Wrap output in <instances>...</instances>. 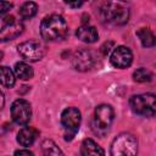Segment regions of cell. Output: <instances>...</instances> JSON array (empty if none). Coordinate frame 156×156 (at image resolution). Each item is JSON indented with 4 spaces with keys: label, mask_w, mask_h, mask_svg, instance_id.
<instances>
[{
    "label": "cell",
    "mask_w": 156,
    "mask_h": 156,
    "mask_svg": "<svg viewBox=\"0 0 156 156\" xmlns=\"http://www.w3.org/2000/svg\"><path fill=\"white\" fill-rule=\"evenodd\" d=\"M129 106L132 111L139 116H154L156 115V95L151 93L133 95L129 100Z\"/></svg>",
    "instance_id": "5b68a950"
},
{
    "label": "cell",
    "mask_w": 156,
    "mask_h": 156,
    "mask_svg": "<svg viewBox=\"0 0 156 156\" xmlns=\"http://www.w3.org/2000/svg\"><path fill=\"white\" fill-rule=\"evenodd\" d=\"M11 7H12V4H10V2H5V1H1V2H0V13H1V15H4V13H5V12H7Z\"/></svg>",
    "instance_id": "44dd1931"
},
{
    "label": "cell",
    "mask_w": 156,
    "mask_h": 156,
    "mask_svg": "<svg viewBox=\"0 0 156 156\" xmlns=\"http://www.w3.org/2000/svg\"><path fill=\"white\" fill-rule=\"evenodd\" d=\"M76 35L79 40H82L84 43H95L99 39V33H98L96 28L93 26H89V24H82L77 29Z\"/></svg>",
    "instance_id": "4fadbf2b"
},
{
    "label": "cell",
    "mask_w": 156,
    "mask_h": 156,
    "mask_svg": "<svg viewBox=\"0 0 156 156\" xmlns=\"http://www.w3.org/2000/svg\"><path fill=\"white\" fill-rule=\"evenodd\" d=\"M37 11H38V5L33 1H27L21 6L20 16L23 20H29V18H32L37 15Z\"/></svg>",
    "instance_id": "d6986e66"
},
{
    "label": "cell",
    "mask_w": 156,
    "mask_h": 156,
    "mask_svg": "<svg viewBox=\"0 0 156 156\" xmlns=\"http://www.w3.org/2000/svg\"><path fill=\"white\" fill-rule=\"evenodd\" d=\"M13 72H15L16 77H18L20 79H23V80L30 79L33 77V74H34L33 68L28 63H26V62H17L15 65Z\"/></svg>",
    "instance_id": "2e32d148"
},
{
    "label": "cell",
    "mask_w": 156,
    "mask_h": 156,
    "mask_svg": "<svg viewBox=\"0 0 156 156\" xmlns=\"http://www.w3.org/2000/svg\"><path fill=\"white\" fill-rule=\"evenodd\" d=\"M72 65L77 71H88L94 65V55L89 50H79L73 55Z\"/></svg>",
    "instance_id": "8fae6325"
},
{
    "label": "cell",
    "mask_w": 156,
    "mask_h": 156,
    "mask_svg": "<svg viewBox=\"0 0 156 156\" xmlns=\"http://www.w3.org/2000/svg\"><path fill=\"white\" fill-rule=\"evenodd\" d=\"M38 136V130L33 127H23L17 134V141L22 146H30Z\"/></svg>",
    "instance_id": "5bb4252c"
},
{
    "label": "cell",
    "mask_w": 156,
    "mask_h": 156,
    "mask_svg": "<svg viewBox=\"0 0 156 156\" xmlns=\"http://www.w3.org/2000/svg\"><path fill=\"white\" fill-rule=\"evenodd\" d=\"M133 79L138 83H146L152 79V73L146 68H138L133 73Z\"/></svg>",
    "instance_id": "ffe728a7"
},
{
    "label": "cell",
    "mask_w": 156,
    "mask_h": 156,
    "mask_svg": "<svg viewBox=\"0 0 156 156\" xmlns=\"http://www.w3.org/2000/svg\"><path fill=\"white\" fill-rule=\"evenodd\" d=\"M18 54L29 62H35L45 55V46L38 40H27L18 45Z\"/></svg>",
    "instance_id": "52a82bcc"
},
{
    "label": "cell",
    "mask_w": 156,
    "mask_h": 156,
    "mask_svg": "<svg viewBox=\"0 0 156 156\" xmlns=\"http://www.w3.org/2000/svg\"><path fill=\"white\" fill-rule=\"evenodd\" d=\"M136 35L144 48H151L156 45V37L149 28H140L136 32Z\"/></svg>",
    "instance_id": "9a60e30c"
},
{
    "label": "cell",
    "mask_w": 156,
    "mask_h": 156,
    "mask_svg": "<svg viewBox=\"0 0 156 156\" xmlns=\"http://www.w3.org/2000/svg\"><path fill=\"white\" fill-rule=\"evenodd\" d=\"M115 112L113 108L107 104H101L96 106L94 111V117L91 121V129L96 135L105 136L113 122Z\"/></svg>",
    "instance_id": "7a4b0ae2"
},
{
    "label": "cell",
    "mask_w": 156,
    "mask_h": 156,
    "mask_svg": "<svg viewBox=\"0 0 156 156\" xmlns=\"http://www.w3.org/2000/svg\"><path fill=\"white\" fill-rule=\"evenodd\" d=\"M15 156H34L33 152H30L29 150H26V149H22V150H17L15 152Z\"/></svg>",
    "instance_id": "7402d4cb"
},
{
    "label": "cell",
    "mask_w": 156,
    "mask_h": 156,
    "mask_svg": "<svg viewBox=\"0 0 156 156\" xmlns=\"http://www.w3.org/2000/svg\"><path fill=\"white\" fill-rule=\"evenodd\" d=\"M15 72H12L9 67L6 66H2L0 68V80H1V84L2 87H6V88H12L15 85V82H16V78H15Z\"/></svg>",
    "instance_id": "ac0fdd59"
},
{
    "label": "cell",
    "mask_w": 156,
    "mask_h": 156,
    "mask_svg": "<svg viewBox=\"0 0 156 156\" xmlns=\"http://www.w3.org/2000/svg\"><path fill=\"white\" fill-rule=\"evenodd\" d=\"M68 27L65 18L60 15L46 16L40 23V34L48 41H57L66 38Z\"/></svg>",
    "instance_id": "6da1fadb"
},
{
    "label": "cell",
    "mask_w": 156,
    "mask_h": 156,
    "mask_svg": "<svg viewBox=\"0 0 156 156\" xmlns=\"http://www.w3.org/2000/svg\"><path fill=\"white\" fill-rule=\"evenodd\" d=\"M111 156H136L138 139L130 133H121L111 143Z\"/></svg>",
    "instance_id": "3957f363"
},
{
    "label": "cell",
    "mask_w": 156,
    "mask_h": 156,
    "mask_svg": "<svg viewBox=\"0 0 156 156\" xmlns=\"http://www.w3.org/2000/svg\"><path fill=\"white\" fill-rule=\"evenodd\" d=\"M100 16L105 22L124 24L129 20V10L121 2H105L100 9Z\"/></svg>",
    "instance_id": "277c9868"
},
{
    "label": "cell",
    "mask_w": 156,
    "mask_h": 156,
    "mask_svg": "<svg viewBox=\"0 0 156 156\" xmlns=\"http://www.w3.org/2000/svg\"><path fill=\"white\" fill-rule=\"evenodd\" d=\"M68 6H71V7H79V6H82L83 5V2L82 1H79V2H66Z\"/></svg>",
    "instance_id": "603a6c76"
},
{
    "label": "cell",
    "mask_w": 156,
    "mask_h": 156,
    "mask_svg": "<svg viewBox=\"0 0 156 156\" xmlns=\"http://www.w3.org/2000/svg\"><path fill=\"white\" fill-rule=\"evenodd\" d=\"M41 152L43 156H65L62 150L50 139H46L41 143Z\"/></svg>",
    "instance_id": "e0dca14e"
},
{
    "label": "cell",
    "mask_w": 156,
    "mask_h": 156,
    "mask_svg": "<svg viewBox=\"0 0 156 156\" xmlns=\"http://www.w3.org/2000/svg\"><path fill=\"white\" fill-rule=\"evenodd\" d=\"M80 156H105V151L98 143L88 138L80 144Z\"/></svg>",
    "instance_id": "7c38bea8"
},
{
    "label": "cell",
    "mask_w": 156,
    "mask_h": 156,
    "mask_svg": "<svg viewBox=\"0 0 156 156\" xmlns=\"http://www.w3.org/2000/svg\"><path fill=\"white\" fill-rule=\"evenodd\" d=\"M11 117L15 123L20 126H26L29 123L32 117L30 104L24 99H18L11 105Z\"/></svg>",
    "instance_id": "ba28073f"
},
{
    "label": "cell",
    "mask_w": 156,
    "mask_h": 156,
    "mask_svg": "<svg viewBox=\"0 0 156 156\" xmlns=\"http://www.w3.org/2000/svg\"><path fill=\"white\" fill-rule=\"evenodd\" d=\"M23 24L22 22L17 21L13 16H7L2 20L1 23V30H0V39L2 41L12 40L17 38L23 32Z\"/></svg>",
    "instance_id": "9c48e42d"
},
{
    "label": "cell",
    "mask_w": 156,
    "mask_h": 156,
    "mask_svg": "<svg viewBox=\"0 0 156 156\" xmlns=\"http://www.w3.org/2000/svg\"><path fill=\"white\" fill-rule=\"evenodd\" d=\"M80 112L76 107H67L61 113V124L66 132V140H71L77 130L79 129L80 124Z\"/></svg>",
    "instance_id": "8992f818"
},
{
    "label": "cell",
    "mask_w": 156,
    "mask_h": 156,
    "mask_svg": "<svg viewBox=\"0 0 156 156\" xmlns=\"http://www.w3.org/2000/svg\"><path fill=\"white\" fill-rule=\"evenodd\" d=\"M132 61H133V54L130 49L123 45L115 48L110 56V62L116 68H127L132 65Z\"/></svg>",
    "instance_id": "30bf717a"
}]
</instances>
